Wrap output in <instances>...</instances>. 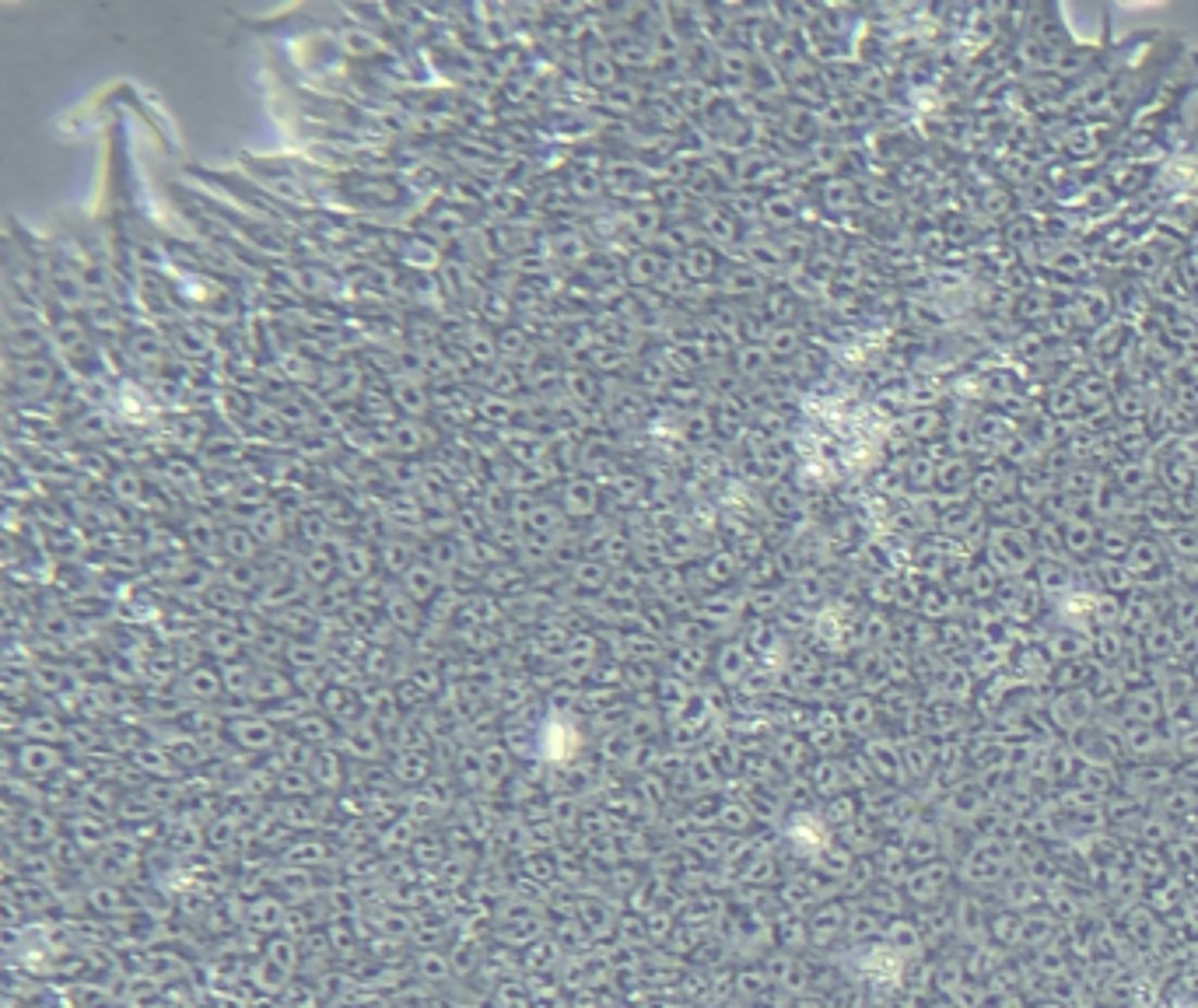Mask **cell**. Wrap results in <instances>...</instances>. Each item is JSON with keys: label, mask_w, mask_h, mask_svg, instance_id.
Segmentation results:
<instances>
[{"label": "cell", "mask_w": 1198, "mask_h": 1008, "mask_svg": "<svg viewBox=\"0 0 1198 1008\" xmlns=\"http://www.w3.org/2000/svg\"><path fill=\"white\" fill-rule=\"evenodd\" d=\"M116 487H120V494H126V497H137L140 494V483L137 480H126V472L116 480Z\"/></svg>", "instance_id": "obj_6"}, {"label": "cell", "mask_w": 1198, "mask_h": 1008, "mask_svg": "<svg viewBox=\"0 0 1198 1008\" xmlns=\"http://www.w3.org/2000/svg\"><path fill=\"white\" fill-rule=\"evenodd\" d=\"M22 767L25 770H36V774H42V770H53L57 767V753L50 746H28L22 749Z\"/></svg>", "instance_id": "obj_5"}, {"label": "cell", "mask_w": 1198, "mask_h": 1008, "mask_svg": "<svg viewBox=\"0 0 1198 1008\" xmlns=\"http://www.w3.org/2000/svg\"><path fill=\"white\" fill-rule=\"evenodd\" d=\"M1111 483L1125 497H1135V494H1146L1149 491V483H1153V472H1149V466L1143 459H1125L1122 466H1118V477Z\"/></svg>", "instance_id": "obj_2"}, {"label": "cell", "mask_w": 1198, "mask_h": 1008, "mask_svg": "<svg viewBox=\"0 0 1198 1008\" xmlns=\"http://www.w3.org/2000/svg\"><path fill=\"white\" fill-rule=\"evenodd\" d=\"M1166 543L1177 554V560H1198V529L1191 526H1171L1166 529Z\"/></svg>", "instance_id": "obj_4"}, {"label": "cell", "mask_w": 1198, "mask_h": 1008, "mask_svg": "<svg viewBox=\"0 0 1198 1008\" xmlns=\"http://www.w3.org/2000/svg\"><path fill=\"white\" fill-rule=\"evenodd\" d=\"M1062 529V554L1065 560H1080L1097 554V540H1100V526L1090 522V515H1065V522H1059Z\"/></svg>", "instance_id": "obj_1"}, {"label": "cell", "mask_w": 1198, "mask_h": 1008, "mask_svg": "<svg viewBox=\"0 0 1198 1008\" xmlns=\"http://www.w3.org/2000/svg\"><path fill=\"white\" fill-rule=\"evenodd\" d=\"M1122 560H1125V567L1132 575H1143V571H1153V567H1160L1166 560V554H1163L1160 540H1132L1128 554Z\"/></svg>", "instance_id": "obj_3"}]
</instances>
